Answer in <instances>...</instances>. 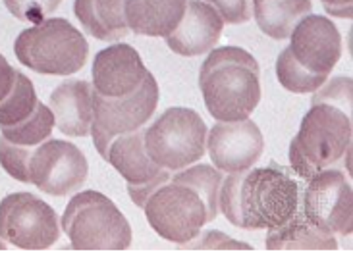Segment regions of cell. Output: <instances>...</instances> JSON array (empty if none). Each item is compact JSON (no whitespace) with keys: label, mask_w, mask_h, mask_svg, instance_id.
Returning a JSON list of instances; mask_svg holds the SVG:
<instances>
[{"label":"cell","mask_w":353,"mask_h":256,"mask_svg":"<svg viewBox=\"0 0 353 256\" xmlns=\"http://www.w3.org/2000/svg\"><path fill=\"white\" fill-rule=\"evenodd\" d=\"M222 180V171L209 164L178 170L145 200L149 226L159 237L176 245H188L216 218Z\"/></svg>","instance_id":"6da1fadb"},{"label":"cell","mask_w":353,"mask_h":256,"mask_svg":"<svg viewBox=\"0 0 353 256\" xmlns=\"http://www.w3.org/2000/svg\"><path fill=\"white\" fill-rule=\"evenodd\" d=\"M219 209L236 228L268 231L297 212L299 183L294 170L278 164L236 171L222 180Z\"/></svg>","instance_id":"7a4b0ae2"},{"label":"cell","mask_w":353,"mask_h":256,"mask_svg":"<svg viewBox=\"0 0 353 256\" xmlns=\"http://www.w3.org/2000/svg\"><path fill=\"white\" fill-rule=\"evenodd\" d=\"M199 89L214 120H245L255 112L261 100L257 60L239 47L212 48L201 66Z\"/></svg>","instance_id":"3957f363"},{"label":"cell","mask_w":353,"mask_h":256,"mask_svg":"<svg viewBox=\"0 0 353 256\" xmlns=\"http://www.w3.org/2000/svg\"><path fill=\"white\" fill-rule=\"evenodd\" d=\"M342 58V35L336 23L326 16L309 14L290 35V47L276 60L280 85L297 93H315L330 77Z\"/></svg>","instance_id":"277c9868"},{"label":"cell","mask_w":353,"mask_h":256,"mask_svg":"<svg viewBox=\"0 0 353 256\" xmlns=\"http://www.w3.org/2000/svg\"><path fill=\"white\" fill-rule=\"evenodd\" d=\"M352 149V116L328 103H313L290 142L292 170L301 180L334 168Z\"/></svg>","instance_id":"5b68a950"},{"label":"cell","mask_w":353,"mask_h":256,"mask_svg":"<svg viewBox=\"0 0 353 256\" xmlns=\"http://www.w3.org/2000/svg\"><path fill=\"white\" fill-rule=\"evenodd\" d=\"M14 52L31 72L66 77L83 70L89 58V45L83 33L68 19L47 18L19 33Z\"/></svg>","instance_id":"8992f818"},{"label":"cell","mask_w":353,"mask_h":256,"mask_svg":"<svg viewBox=\"0 0 353 256\" xmlns=\"http://www.w3.org/2000/svg\"><path fill=\"white\" fill-rule=\"evenodd\" d=\"M62 231L79 250H124L132 245V226L112 200L99 191H81L62 214Z\"/></svg>","instance_id":"52a82bcc"},{"label":"cell","mask_w":353,"mask_h":256,"mask_svg":"<svg viewBox=\"0 0 353 256\" xmlns=\"http://www.w3.org/2000/svg\"><path fill=\"white\" fill-rule=\"evenodd\" d=\"M207 149V124L195 110L174 106L145 127V151L168 171L199 162Z\"/></svg>","instance_id":"ba28073f"},{"label":"cell","mask_w":353,"mask_h":256,"mask_svg":"<svg viewBox=\"0 0 353 256\" xmlns=\"http://www.w3.org/2000/svg\"><path fill=\"white\" fill-rule=\"evenodd\" d=\"M159 96H161L159 83L151 72L145 76L141 87L132 95L112 98L93 91L91 135L97 151L103 158L106 156V149L114 137L141 129L145 124H149L159 106Z\"/></svg>","instance_id":"9c48e42d"},{"label":"cell","mask_w":353,"mask_h":256,"mask_svg":"<svg viewBox=\"0 0 353 256\" xmlns=\"http://www.w3.org/2000/svg\"><path fill=\"white\" fill-rule=\"evenodd\" d=\"M0 237L19 248L52 247L60 237L57 212L31 193H12L0 200Z\"/></svg>","instance_id":"30bf717a"},{"label":"cell","mask_w":353,"mask_h":256,"mask_svg":"<svg viewBox=\"0 0 353 256\" xmlns=\"http://www.w3.org/2000/svg\"><path fill=\"white\" fill-rule=\"evenodd\" d=\"M89 164L74 142L47 139L35 147L28 158V183L52 197L76 193L87 180Z\"/></svg>","instance_id":"8fae6325"},{"label":"cell","mask_w":353,"mask_h":256,"mask_svg":"<svg viewBox=\"0 0 353 256\" xmlns=\"http://www.w3.org/2000/svg\"><path fill=\"white\" fill-rule=\"evenodd\" d=\"M303 216L316 228L347 237L353 231V191L344 171L326 168L307 180Z\"/></svg>","instance_id":"7c38bea8"},{"label":"cell","mask_w":353,"mask_h":256,"mask_svg":"<svg viewBox=\"0 0 353 256\" xmlns=\"http://www.w3.org/2000/svg\"><path fill=\"white\" fill-rule=\"evenodd\" d=\"M207 151L214 168L226 173L253 168L265 151V137L253 120L219 122L207 131Z\"/></svg>","instance_id":"4fadbf2b"},{"label":"cell","mask_w":353,"mask_h":256,"mask_svg":"<svg viewBox=\"0 0 353 256\" xmlns=\"http://www.w3.org/2000/svg\"><path fill=\"white\" fill-rule=\"evenodd\" d=\"M149 70L132 45L116 43L103 48L93 60V89L103 96L132 95L143 83Z\"/></svg>","instance_id":"5bb4252c"},{"label":"cell","mask_w":353,"mask_h":256,"mask_svg":"<svg viewBox=\"0 0 353 256\" xmlns=\"http://www.w3.org/2000/svg\"><path fill=\"white\" fill-rule=\"evenodd\" d=\"M224 21L203 0H188L178 28L166 35V45L180 56H199L210 52L222 37Z\"/></svg>","instance_id":"9a60e30c"},{"label":"cell","mask_w":353,"mask_h":256,"mask_svg":"<svg viewBox=\"0 0 353 256\" xmlns=\"http://www.w3.org/2000/svg\"><path fill=\"white\" fill-rule=\"evenodd\" d=\"M93 83L68 79L50 93L48 108L54 114V125L68 137H85L93 124Z\"/></svg>","instance_id":"2e32d148"},{"label":"cell","mask_w":353,"mask_h":256,"mask_svg":"<svg viewBox=\"0 0 353 256\" xmlns=\"http://www.w3.org/2000/svg\"><path fill=\"white\" fill-rule=\"evenodd\" d=\"M105 160L128 181V185L147 183L164 170L145 151V127L114 137L106 149Z\"/></svg>","instance_id":"e0dca14e"},{"label":"cell","mask_w":353,"mask_h":256,"mask_svg":"<svg viewBox=\"0 0 353 256\" xmlns=\"http://www.w3.org/2000/svg\"><path fill=\"white\" fill-rule=\"evenodd\" d=\"M188 0H125V23L132 33L166 37L178 28Z\"/></svg>","instance_id":"ac0fdd59"},{"label":"cell","mask_w":353,"mask_h":256,"mask_svg":"<svg viewBox=\"0 0 353 256\" xmlns=\"http://www.w3.org/2000/svg\"><path fill=\"white\" fill-rule=\"evenodd\" d=\"M125 0H74V14L91 37L118 43L132 31L125 23Z\"/></svg>","instance_id":"d6986e66"},{"label":"cell","mask_w":353,"mask_h":256,"mask_svg":"<svg viewBox=\"0 0 353 256\" xmlns=\"http://www.w3.org/2000/svg\"><path fill=\"white\" fill-rule=\"evenodd\" d=\"M313 12L311 0H257L253 2V18L259 29L270 39H290L301 19Z\"/></svg>","instance_id":"ffe728a7"},{"label":"cell","mask_w":353,"mask_h":256,"mask_svg":"<svg viewBox=\"0 0 353 256\" xmlns=\"http://www.w3.org/2000/svg\"><path fill=\"white\" fill-rule=\"evenodd\" d=\"M267 248H338L332 233L316 228L303 214H294L286 224L268 229Z\"/></svg>","instance_id":"44dd1931"},{"label":"cell","mask_w":353,"mask_h":256,"mask_svg":"<svg viewBox=\"0 0 353 256\" xmlns=\"http://www.w3.org/2000/svg\"><path fill=\"white\" fill-rule=\"evenodd\" d=\"M52 129H54L52 110L43 103H37V108L33 110V114L29 116L28 120L16 125L0 127V137H4L6 141L16 145L19 149L33 151L41 142L52 137Z\"/></svg>","instance_id":"7402d4cb"},{"label":"cell","mask_w":353,"mask_h":256,"mask_svg":"<svg viewBox=\"0 0 353 256\" xmlns=\"http://www.w3.org/2000/svg\"><path fill=\"white\" fill-rule=\"evenodd\" d=\"M37 93H35L31 79L26 74L18 72L14 89L0 100V127L16 125L28 120L29 116L33 114V110L37 108Z\"/></svg>","instance_id":"603a6c76"},{"label":"cell","mask_w":353,"mask_h":256,"mask_svg":"<svg viewBox=\"0 0 353 256\" xmlns=\"http://www.w3.org/2000/svg\"><path fill=\"white\" fill-rule=\"evenodd\" d=\"M2 2L16 19L37 25L57 12L62 0H2Z\"/></svg>","instance_id":"cb8c5ba5"},{"label":"cell","mask_w":353,"mask_h":256,"mask_svg":"<svg viewBox=\"0 0 353 256\" xmlns=\"http://www.w3.org/2000/svg\"><path fill=\"white\" fill-rule=\"evenodd\" d=\"M313 103H328L352 116V79L347 76H338L330 81L326 79L315 91Z\"/></svg>","instance_id":"d4e9b609"},{"label":"cell","mask_w":353,"mask_h":256,"mask_svg":"<svg viewBox=\"0 0 353 256\" xmlns=\"http://www.w3.org/2000/svg\"><path fill=\"white\" fill-rule=\"evenodd\" d=\"M219 14L220 19L230 25H239L253 18L249 0H203Z\"/></svg>","instance_id":"484cf974"},{"label":"cell","mask_w":353,"mask_h":256,"mask_svg":"<svg viewBox=\"0 0 353 256\" xmlns=\"http://www.w3.org/2000/svg\"><path fill=\"white\" fill-rule=\"evenodd\" d=\"M190 248H253L248 243H241L236 239L228 237L220 231H207L203 237H195L188 243Z\"/></svg>","instance_id":"4316f807"},{"label":"cell","mask_w":353,"mask_h":256,"mask_svg":"<svg viewBox=\"0 0 353 256\" xmlns=\"http://www.w3.org/2000/svg\"><path fill=\"white\" fill-rule=\"evenodd\" d=\"M18 72L19 70L10 66L8 60L0 54V100L14 89L16 79H18Z\"/></svg>","instance_id":"83f0119b"},{"label":"cell","mask_w":353,"mask_h":256,"mask_svg":"<svg viewBox=\"0 0 353 256\" xmlns=\"http://www.w3.org/2000/svg\"><path fill=\"white\" fill-rule=\"evenodd\" d=\"M328 16L350 19L353 16V0H321Z\"/></svg>","instance_id":"f1b7e54d"},{"label":"cell","mask_w":353,"mask_h":256,"mask_svg":"<svg viewBox=\"0 0 353 256\" xmlns=\"http://www.w3.org/2000/svg\"><path fill=\"white\" fill-rule=\"evenodd\" d=\"M0 248H6V241L0 237Z\"/></svg>","instance_id":"f546056e"},{"label":"cell","mask_w":353,"mask_h":256,"mask_svg":"<svg viewBox=\"0 0 353 256\" xmlns=\"http://www.w3.org/2000/svg\"><path fill=\"white\" fill-rule=\"evenodd\" d=\"M253 2H257V0H253Z\"/></svg>","instance_id":"4dcf8cb0"}]
</instances>
